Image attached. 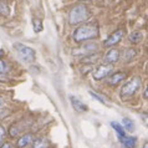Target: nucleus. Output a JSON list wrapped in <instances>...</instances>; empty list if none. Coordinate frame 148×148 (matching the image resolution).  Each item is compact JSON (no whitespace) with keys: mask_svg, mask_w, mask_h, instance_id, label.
<instances>
[{"mask_svg":"<svg viewBox=\"0 0 148 148\" xmlns=\"http://www.w3.org/2000/svg\"><path fill=\"white\" fill-rule=\"evenodd\" d=\"M100 35V30L98 26L95 24H81L80 26H77L72 32V39L76 42H86V41L93 40L98 38Z\"/></svg>","mask_w":148,"mask_h":148,"instance_id":"f257e3e1","label":"nucleus"},{"mask_svg":"<svg viewBox=\"0 0 148 148\" xmlns=\"http://www.w3.org/2000/svg\"><path fill=\"white\" fill-rule=\"evenodd\" d=\"M91 16L87 5L85 4H77L70 10L69 14V23L70 25H81V24H85Z\"/></svg>","mask_w":148,"mask_h":148,"instance_id":"f03ea898","label":"nucleus"},{"mask_svg":"<svg viewBox=\"0 0 148 148\" xmlns=\"http://www.w3.org/2000/svg\"><path fill=\"white\" fill-rule=\"evenodd\" d=\"M141 86H142L141 77H133V79H131L128 82H126V84L122 86V88L120 91L121 98L126 100V98H128V97H132L133 95H136L138 92V90L141 88Z\"/></svg>","mask_w":148,"mask_h":148,"instance_id":"7ed1b4c3","label":"nucleus"},{"mask_svg":"<svg viewBox=\"0 0 148 148\" xmlns=\"http://www.w3.org/2000/svg\"><path fill=\"white\" fill-rule=\"evenodd\" d=\"M15 50H16V52H18L19 57L24 61V62H26V64L34 62V60H35L34 49L29 47L24 44H15Z\"/></svg>","mask_w":148,"mask_h":148,"instance_id":"20e7f679","label":"nucleus"},{"mask_svg":"<svg viewBox=\"0 0 148 148\" xmlns=\"http://www.w3.org/2000/svg\"><path fill=\"white\" fill-rule=\"evenodd\" d=\"M125 35H126V31L123 30V29H117V30L111 32L107 38H106V40L103 41V46L105 47L114 46V45H117L118 42H121L123 38H125Z\"/></svg>","mask_w":148,"mask_h":148,"instance_id":"39448f33","label":"nucleus"},{"mask_svg":"<svg viewBox=\"0 0 148 148\" xmlns=\"http://www.w3.org/2000/svg\"><path fill=\"white\" fill-rule=\"evenodd\" d=\"M112 65H108V64H101L93 70L92 72V76L95 80L100 81V80H103L106 77H108L111 73H112Z\"/></svg>","mask_w":148,"mask_h":148,"instance_id":"423d86ee","label":"nucleus"},{"mask_svg":"<svg viewBox=\"0 0 148 148\" xmlns=\"http://www.w3.org/2000/svg\"><path fill=\"white\" fill-rule=\"evenodd\" d=\"M121 59V52L118 49H110V50L106 52L105 56H103V62L105 64H108V65H113V64H116Z\"/></svg>","mask_w":148,"mask_h":148,"instance_id":"0eeeda50","label":"nucleus"},{"mask_svg":"<svg viewBox=\"0 0 148 148\" xmlns=\"http://www.w3.org/2000/svg\"><path fill=\"white\" fill-rule=\"evenodd\" d=\"M126 77H127V73L123 72V71L113 72L107 77V85L117 86V85H120V82H122L123 80H126Z\"/></svg>","mask_w":148,"mask_h":148,"instance_id":"6e6552de","label":"nucleus"},{"mask_svg":"<svg viewBox=\"0 0 148 148\" xmlns=\"http://www.w3.org/2000/svg\"><path fill=\"white\" fill-rule=\"evenodd\" d=\"M32 143H34V136H32V133H25L20 136V138L16 142V146H18V148H26L30 145H32Z\"/></svg>","mask_w":148,"mask_h":148,"instance_id":"1a4fd4ad","label":"nucleus"},{"mask_svg":"<svg viewBox=\"0 0 148 148\" xmlns=\"http://www.w3.org/2000/svg\"><path fill=\"white\" fill-rule=\"evenodd\" d=\"M70 102H71L73 110H76L77 112H87V106H86L82 101H80L77 97L71 95V96H70Z\"/></svg>","mask_w":148,"mask_h":148,"instance_id":"9d476101","label":"nucleus"},{"mask_svg":"<svg viewBox=\"0 0 148 148\" xmlns=\"http://www.w3.org/2000/svg\"><path fill=\"white\" fill-rule=\"evenodd\" d=\"M120 142L123 148H136V146H137V138L133 136H126Z\"/></svg>","mask_w":148,"mask_h":148,"instance_id":"9b49d317","label":"nucleus"},{"mask_svg":"<svg viewBox=\"0 0 148 148\" xmlns=\"http://www.w3.org/2000/svg\"><path fill=\"white\" fill-rule=\"evenodd\" d=\"M111 127H112L113 131L116 132V134H117V137H118V139H120V141L127 136V134H126V130L123 128V126L121 125L120 122H114V121L111 122Z\"/></svg>","mask_w":148,"mask_h":148,"instance_id":"f8f14e48","label":"nucleus"},{"mask_svg":"<svg viewBox=\"0 0 148 148\" xmlns=\"http://www.w3.org/2000/svg\"><path fill=\"white\" fill-rule=\"evenodd\" d=\"M137 56V50L133 47H128V49H125L123 50V52L121 54V57H122V60L123 61H131V60H133L134 57Z\"/></svg>","mask_w":148,"mask_h":148,"instance_id":"ddd939ff","label":"nucleus"},{"mask_svg":"<svg viewBox=\"0 0 148 148\" xmlns=\"http://www.w3.org/2000/svg\"><path fill=\"white\" fill-rule=\"evenodd\" d=\"M122 126L123 128H125L126 131H130V132H133L134 131V122L131 120V118H123L122 120Z\"/></svg>","mask_w":148,"mask_h":148,"instance_id":"4468645a","label":"nucleus"},{"mask_svg":"<svg viewBox=\"0 0 148 148\" xmlns=\"http://www.w3.org/2000/svg\"><path fill=\"white\" fill-rule=\"evenodd\" d=\"M142 32H139V31H133V32H131L130 34V42H132V44H139L142 41Z\"/></svg>","mask_w":148,"mask_h":148,"instance_id":"2eb2a0df","label":"nucleus"},{"mask_svg":"<svg viewBox=\"0 0 148 148\" xmlns=\"http://www.w3.org/2000/svg\"><path fill=\"white\" fill-rule=\"evenodd\" d=\"M0 15H3V16L10 15V6L8 5V3L4 1V0H0Z\"/></svg>","mask_w":148,"mask_h":148,"instance_id":"dca6fc26","label":"nucleus"},{"mask_svg":"<svg viewBox=\"0 0 148 148\" xmlns=\"http://www.w3.org/2000/svg\"><path fill=\"white\" fill-rule=\"evenodd\" d=\"M32 148H49V143L45 138H38V139H34Z\"/></svg>","mask_w":148,"mask_h":148,"instance_id":"f3484780","label":"nucleus"},{"mask_svg":"<svg viewBox=\"0 0 148 148\" xmlns=\"http://www.w3.org/2000/svg\"><path fill=\"white\" fill-rule=\"evenodd\" d=\"M88 95L91 96L92 98H95L96 101H98V102H101V103H103V105H106V101H105V98L101 96V95H98V93H96V92H93V91H88Z\"/></svg>","mask_w":148,"mask_h":148,"instance_id":"a211bd4d","label":"nucleus"},{"mask_svg":"<svg viewBox=\"0 0 148 148\" xmlns=\"http://www.w3.org/2000/svg\"><path fill=\"white\" fill-rule=\"evenodd\" d=\"M32 24H34V30H35V32L42 31V24H41V20L34 19V20H32Z\"/></svg>","mask_w":148,"mask_h":148,"instance_id":"6ab92c4d","label":"nucleus"},{"mask_svg":"<svg viewBox=\"0 0 148 148\" xmlns=\"http://www.w3.org/2000/svg\"><path fill=\"white\" fill-rule=\"evenodd\" d=\"M8 71H9V65H8L4 60H0V72L5 73Z\"/></svg>","mask_w":148,"mask_h":148,"instance_id":"aec40b11","label":"nucleus"},{"mask_svg":"<svg viewBox=\"0 0 148 148\" xmlns=\"http://www.w3.org/2000/svg\"><path fill=\"white\" fill-rule=\"evenodd\" d=\"M4 137H5V130H4V127L0 125V142L4 139Z\"/></svg>","mask_w":148,"mask_h":148,"instance_id":"412c9836","label":"nucleus"},{"mask_svg":"<svg viewBox=\"0 0 148 148\" xmlns=\"http://www.w3.org/2000/svg\"><path fill=\"white\" fill-rule=\"evenodd\" d=\"M0 81H1V82H6V81H9V77H8L5 73L0 72Z\"/></svg>","mask_w":148,"mask_h":148,"instance_id":"4be33fe9","label":"nucleus"},{"mask_svg":"<svg viewBox=\"0 0 148 148\" xmlns=\"http://www.w3.org/2000/svg\"><path fill=\"white\" fill-rule=\"evenodd\" d=\"M0 148H13V146H11V143L9 142H4L1 146H0Z\"/></svg>","mask_w":148,"mask_h":148,"instance_id":"5701e85b","label":"nucleus"},{"mask_svg":"<svg viewBox=\"0 0 148 148\" xmlns=\"http://www.w3.org/2000/svg\"><path fill=\"white\" fill-rule=\"evenodd\" d=\"M142 122L148 127V114H143L142 116Z\"/></svg>","mask_w":148,"mask_h":148,"instance_id":"b1692460","label":"nucleus"},{"mask_svg":"<svg viewBox=\"0 0 148 148\" xmlns=\"http://www.w3.org/2000/svg\"><path fill=\"white\" fill-rule=\"evenodd\" d=\"M143 97L148 100V85H147V87H146V90H145V92H143Z\"/></svg>","mask_w":148,"mask_h":148,"instance_id":"393cba45","label":"nucleus"},{"mask_svg":"<svg viewBox=\"0 0 148 148\" xmlns=\"http://www.w3.org/2000/svg\"><path fill=\"white\" fill-rule=\"evenodd\" d=\"M142 148H148V141H147V142H145V143H143Z\"/></svg>","mask_w":148,"mask_h":148,"instance_id":"a878e982","label":"nucleus"},{"mask_svg":"<svg viewBox=\"0 0 148 148\" xmlns=\"http://www.w3.org/2000/svg\"><path fill=\"white\" fill-rule=\"evenodd\" d=\"M3 105H4V98H3V97H0V107H1Z\"/></svg>","mask_w":148,"mask_h":148,"instance_id":"bb28decb","label":"nucleus"},{"mask_svg":"<svg viewBox=\"0 0 148 148\" xmlns=\"http://www.w3.org/2000/svg\"><path fill=\"white\" fill-rule=\"evenodd\" d=\"M4 55V50H1V49H0V57H1Z\"/></svg>","mask_w":148,"mask_h":148,"instance_id":"cd10ccee","label":"nucleus"}]
</instances>
